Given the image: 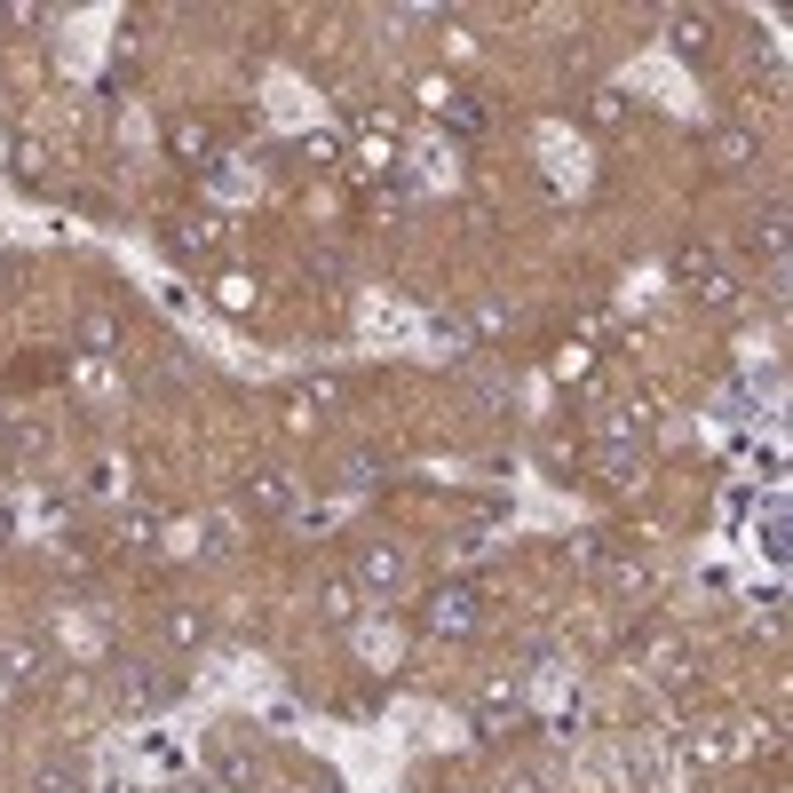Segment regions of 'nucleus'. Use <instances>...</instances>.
Returning a JSON list of instances; mask_svg holds the SVG:
<instances>
[{
    "mask_svg": "<svg viewBox=\"0 0 793 793\" xmlns=\"http://www.w3.org/2000/svg\"><path fill=\"white\" fill-rule=\"evenodd\" d=\"M476 619H484V595H476L468 579H453V587L429 595V627H437V635H468Z\"/></svg>",
    "mask_w": 793,
    "mask_h": 793,
    "instance_id": "1",
    "label": "nucleus"
},
{
    "mask_svg": "<svg viewBox=\"0 0 793 793\" xmlns=\"http://www.w3.org/2000/svg\"><path fill=\"white\" fill-rule=\"evenodd\" d=\"M246 508L286 516V508H294V484H286V476H246Z\"/></svg>",
    "mask_w": 793,
    "mask_h": 793,
    "instance_id": "2",
    "label": "nucleus"
},
{
    "mask_svg": "<svg viewBox=\"0 0 793 793\" xmlns=\"http://www.w3.org/2000/svg\"><path fill=\"white\" fill-rule=\"evenodd\" d=\"M357 579H365V587H381V595H389V587H397V579H405V556H397V548H365V564H357Z\"/></svg>",
    "mask_w": 793,
    "mask_h": 793,
    "instance_id": "3",
    "label": "nucleus"
},
{
    "mask_svg": "<svg viewBox=\"0 0 793 793\" xmlns=\"http://www.w3.org/2000/svg\"><path fill=\"white\" fill-rule=\"evenodd\" d=\"M167 690H175V675H151V667H135V675H127V706H159Z\"/></svg>",
    "mask_w": 793,
    "mask_h": 793,
    "instance_id": "4",
    "label": "nucleus"
},
{
    "mask_svg": "<svg viewBox=\"0 0 793 793\" xmlns=\"http://www.w3.org/2000/svg\"><path fill=\"white\" fill-rule=\"evenodd\" d=\"M112 341H119V326L104 318V310H88V318H80V349H88V357H104Z\"/></svg>",
    "mask_w": 793,
    "mask_h": 793,
    "instance_id": "5",
    "label": "nucleus"
},
{
    "mask_svg": "<svg viewBox=\"0 0 793 793\" xmlns=\"http://www.w3.org/2000/svg\"><path fill=\"white\" fill-rule=\"evenodd\" d=\"M714 159H722V167H746V159H754V135H746V127H722V135H714Z\"/></svg>",
    "mask_w": 793,
    "mask_h": 793,
    "instance_id": "6",
    "label": "nucleus"
},
{
    "mask_svg": "<svg viewBox=\"0 0 793 793\" xmlns=\"http://www.w3.org/2000/svg\"><path fill=\"white\" fill-rule=\"evenodd\" d=\"M675 48L682 56H706V16H675Z\"/></svg>",
    "mask_w": 793,
    "mask_h": 793,
    "instance_id": "7",
    "label": "nucleus"
},
{
    "mask_svg": "<svg viewBox=\"0 0 793 793\" xmlns=\"http://www.w3.org/2000/svg\"><path fill=\"white\" fill-rule=\"evenodd\" d=\"M326 619H357V587H349V579H334V587H326Z\"/></svg>",
    "mask_w": 793,
    "mask_h": 793,
    "instance_id": "8",
    "label": "nucleus"
},
{
    "mask_svg": "<svg viewBox=\"0 0 793 793\" xmlns=\"http://www.w3.org/2000/svg\"><path fill=\"white\" fill-rule=\"evenodd\" d=\"M167 635H175V643H199V635H207V611H167Z\"/></svg>",
    "mask_w": 793,
    "mask_h": 793,
    "instance_id": "9",
    "label": "nucleus"
},
{
    "mask_svg": "<svg viewBox=\"0 0 793 793\" xmlns=\"http://www.w3.org/2000/svg\"><path fill=\"white\" fill-rule=\"evenodd\" d=\"M40 675V651H8V682H32Z\"/></svg>",
    "mask_w": 793,
    "mask_h": 793,
    "instance_id": "10",
    "label": "nucleus"
},
{
    "mask_svg": "<svg viewBox=\"0 0 793 793\" xmlns=\"http://www.w3.org/2000/svg\"><path fill=\"white\" fill-rule=\"evenodd\" d=\"M32 793H80V778H72V770H48V778H40Z\"/></svg>",
    "mask_w": 793,
    "mask_h": 793,
    "instance_id": "11",
    "label": "nucleus"
}]
</instances>
